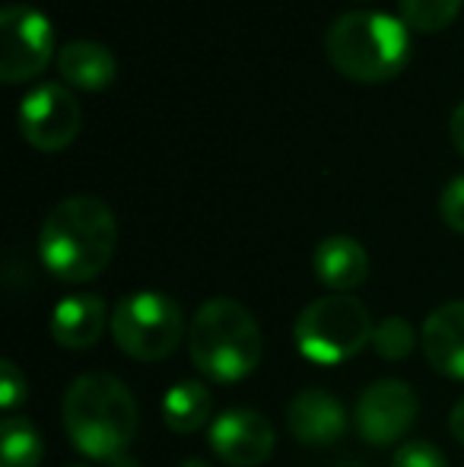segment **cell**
<instances>
[{"label": "cell", "instance_id": "1", "mask_svg": "<svg viewBox=\"0 0 464 467\" xmlns=\"http://www.w3.org/2000/svg\"><path fill=\"white\" fill-rule=\"evenodd\" d=\"M118 245V223L106 201L77 194L61 201L42 223L38 252L57 280L87 283L108 267Z\"/></svg>", "mask_w": 464, "mask_h": 467}, {"label": "cell", "instance_id": "2", "mask_svg": "<svg viewBox=\"0 0 464 467\" xmlns=\"http://www.w3.org/2000/svg\"><path fill=\"white\" fill-rule=\"evenodd\" d=\"M64 430L83 455L112 462L137 436V400L121 379L87 372L70 381L64 394Z\"/></svg>", "mask_w": 464, "mask_h": 467}, {"label": "cell", "instance_id": "3", "mask_svg": "<svg viewBox=\"0 0 464 467\" xmlns=\"http://www.w3.org/2000/svg\"><path fill=\"white\" fill-rule=\"evenodd\" d=\"M328 61L347 80L385 83L410 61V36L401 19L388 13H344L325 36Z\"/></svg>", "mask_w": 464, "mask_h": 467}, {"label": "cell", "instance_id": "4", "mask_svg": "<svg viewBox=\"0 0 464 467\" xmlns=\"http://www.w3.org/2000/svg\"><path fill=\"white\" fill-rule=\"evenodd\" d=\"M188 350L211 381H239L261 363V327L242 302L211 299L194 315Z\"/></svg>", "mask_w": 464, "mask_h": 467}, {"label": "cell", "instance_id": "5", "mask_svg": "<svg viewBox=\"0 0 464 467\" xmlns=\"http://www.w3.org/2000/svg\"><path fill=\"white\" fill-rule=\"evenodd\" d=\"M372 318L350 293H331L305 306L293 327L296 350L318 366H341L372 344Z\"/></svg>", "mask_w": 464, "mask_h": 467}, {"label": "cell", "instance_id": "6", "mask_svg": "<svg viewBox=\"0 0 464 467\" xmlns=\"http://www.w3.org/2000/svg\"><path fill=\"white\" fill-rule=\"evenodd\" d=\"M115 344L140 363H160L185 337V315L181 306L166 293L140 289L124 296L112 312Z\"/></svg>", "mask_w": 464, "mask_h": 467}, {"label": "cell", "instance_id": "7", "mask_svg": "<svg viewBox=\"0 0 464 467\" xmlns=\"http://www.w3.org/2000/svg\"><path fill=\"white\" fill-rule=\"evenodd\" d=\"M55 51V26L29 4H10L0 13V80L23 83L42 74Z\"/></svg>", "mask_w": 464, "mask_h": 467}, {"label": "cell", "instance_id": "8", "mask_svg": "<svg viewBox=\"0 0 464 467\" xmlns=\"http://www.w3.org/2000/svg\"><path fill=\"white\" fill-rule=\"evenodd\" d=\"M19 134L42 153L70 147L80 134V102L61 83H42L19 102Z\"/></svg>", "mask_w": 464, "mask_h": 467}, {"label": "cell", "instance_id": "9", "mask_svg": "<svg viewBox=\"0 0 464 467\" xmlns=\"http://www.w3.org/2000/svg\"><path fill=\"white\" fill-rule=\"evenodd\" d=\"M417 394L407 381L378 379L356 400V430L369 445H395L417 420Z\"/></svg>", "mask_w": 464, "mask_h": 467}, {"label": "cell", "instance_id": "10", "mask_svg": "<svg viewBox=\"0 0 464 467\" xmlns=\"http://www.w3.org/2000/svg\"><path fill=\"white\" fill-rule=\"evenodd\" d=\"M211 449L230 467H258L273 451V426L264 413L235 407L211 423Z\"/></svg>", "mask_w": 464, "mask_h": 467}, {"label": "cell", "instance_id": "11", "mask_svg": "<svg viewBox=\"0 0 464 467\" xmlns=\"http://www.w3.org/2000/svg\"><path fill=\"white\" fill-rule=\"evenodd\" d=\"M286 426L296 442L328 449L347 436V410L335 394L322 388H305L286 407Z\"/></svg>", "mask_w": 464, "mask_h": 467}, {"label": "cell", "instance_id": "12", "mask_svg": "<svg viewBox=\"0 0 464 467\" xmlns=\"http://www.w3.org/2000/svg\"><path fill=\"white\" fill-rule=\"evenodd\" d=\"M420 347L436 372L464 381V299L446 302L423 321Z\"/></svg>", "mask_w": 464, "mask_h": 467}, {"label": "cell", "instance_id": "13", "mask_svg": "<svg viewBox=\"0 0 464 467\" xmlns=\"http://www.w3.org/2000/svg\"><path fill=\"white\" fill-rule=\"evenodd\" d=\"M108 325V308L102 296L77 293L64 296L51 312V337L67 350H89L99 344Z\"/></svg>", "mask_w": 464, "mask_h": 467}, {"label": "cell", "instance_id": "14", "mask_svg": "<svg viewBox=\"0 0 464 467\" xmlns=\"http://www.w3.org/2000/svg\"><path fill=\"white\" fill-rule=\"evenodd\" d=\"M312 267L315 277L335 293H350V289L363 286L366 274H369V254L350 235H328L318 242L315 254H312Z\"/></svg>", "mask_w": 464, "mask_h": 467}, {"label": "cell", "instance_id": "15", "mask_svg": "<svg viewBox=\"0 0 464 467\" xmlns=\"http://www.w3.org/2000/svg\"><path fill=\"white\" fill-rule=\"evenodd\" d=\"M57 70H61V77L70 87L96 93V89H106L108 83L115 80L118 64H115V55L102 42L77 38V42H67L61 48V55H57Z\"/></svg>", "mask_w": 464, "mask_h": 467}, {"label": "cell", "instance_id": "16", "mask_svg": "<svg viewBox=\"0 0 464 467\" xmlns=\"http://www.w3.org/2000/svg\"><path fill=\"white\" fill-rule=\"evenodd\" d=\"M213 398L201 381H175L162 398V420L172 432H198L211 420Z\"/></svg>", "mask_w": 464, "mask_h": 467}, {"label": "cell", "instance_id": "17", "mask_svg": "<svg viewBox=\"0 0 464 467\" xmlns=\"http://www.w3.org/2000/svg\"><path fill=\"white\" fill-rule=\"evenodd\" d=\"M42 455L45 445L36 426L19 413L4 417V426H0V467H38Z\"/></svg>", "mask_w": 464, "mask_h": 467}, {"label": "cell", "instance_id": "18", "mask_svg": "<svg viewBox=\"0 0 464 467\" xmlns=\"http://www.w3.org/2000/svg\"><path fill=\"white\" fill-rule=\"evenodd\" d=\"M464 0H401V23L417 32H439L452 26Z\"/></svg>", "mask_w": 464, "mask_h": 467}, {"label": "cell", "instance_id": "19", "mask_svg": "<svg viewBox=\"0 0 464 467\" xmlns=\"http://www.w3.org/2000/svg\"><path fill=\"white\" fill-rule=\"evenodd\" d=\"M414 344H417V334L404 318H385L382 325L372 331V350L382 359H391V363L407 357V353L414 350Z\"/></svg>", "mask_w": 464, "mask_h": 467}, {"label": "cell", "instance_id": "20", "mask_svg": "<svg viewBox=\"0 0 464 467\" xmlns=\"http://www.w3.org/2000/svg\"><path fill=\"white\" fill-rule=\"evenodd\" d=\"M391 467H449V462L433 442H420L417 439V442H407L395 451Z\"/></svg>", "mask_w": 464, "mask_h": 467}, {"label": "cell", "instance_id": "21", "mask_svg": "<svg viewBox=\"0 0 464 467\" xmlns=\"http://www.w3.org/2000/svg\"><path fill=\"white\" fill-rule=\"evenodd\" d=\"M29 388H26V375L19 372V366L13 359H4V372H0V404H4L6 417L16 413V407L26 400Z\"/></svg>", "mask_w": 464, "mask_h": 467}, {"label": "cell", "instance_id": "22", "mask_svg": "<svg viewBox=\"0 0 464 467\" xmlns=\"http://www.w3.org/2000/svg\"><path fill=\"white\" fill-rule=\"evenodd\" d=\"M439 213H442V220H446L449 229H455V233L464 235V175L452 179L446 185V191H442Z\"/></svg>", "mask_w": 464, "mask_h": 467}, {"label": "cell", "instance_id": "23", "mask_svg": "<svg viewBox=\"0 0 464 467\" xmlns=\"http://www.w3.org/2000/svg\"><path fill=\"white\" fill-rule=\"evenodd\" d=\"M449 134H452L455 150L464 156V102L452 111V121H449Z\"/></svg>", "mask_w": 464, "mask_h": 467}, {"label": "cell", "instance_id": "24", "mask_svg": "<svg viewBox=\"0 0 464 467\" xmlns=\"http://www.w3.org/2000/svg\"><path fill=\"white\" fill-rule=\"evenodd\" d=\"M449 430H452V436L464 445V398L452 407V417H449Z\"/></svg>", "mask_w": 464, "mask_h": 467}, {"label": "cell", "instance_id": "25", "mask_svg": "<svg viewBox=\"0 0 464 467\" xmlns=\"http://www.w3.org/2000/svg\"><path fill=\"white\" fill-rule=\"evenodd\" d=\"M106 467H140V464H137L134 458L124 451V455H118V458H112V462H106Z\"/></svg>", "mask_w": 464, "mask_h": 467}, {"label": "cell", "instance_id": "26", "mask_svg": "<svg viewBox=\"0 0 464 467\" xmlns=\"http://www.w3.org/2000/svg\"><path fill=\"white\" fill-rule=\"evenodd\" d=\"M181 467H211V464L204 458H188V462H181Z\"/></svg>", "mask_w": 464, "mask_h": 467}, {"label": "cell", "instance_id": "27", "mask_svg": "<svg viewBox=\"0 0 464 467\" xmlns=\"http://www.w3.org/2000/svg\"><path fill=\"white\" fill-rule=\"evenodd\" d=\"M337 467H369V464H366V462H341Z\"/></svg>", "mask_w": 464, "mask_h": 467}]
</instances>
